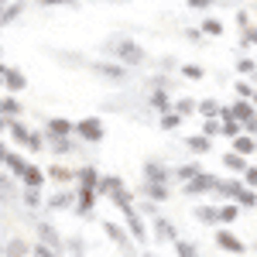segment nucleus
<instances>
[{
	"instance_id": "nucleus-2",
	"label": "nucleus",
	"mask_w": 257,
	"mask_h": 257,
	"mask_svg": "<svg viewBox=\"0 0 257 257\" xmlns=\"http://www.w3.org/2000/svg\"><path fill=\"white\" fill-rule=\"evenodd\" d=\"M202 31H206V35H219V31H223V24H219L216 18H206V21H202Z\"/></svg>"
},
{
	"instance_id": "nucleus-7",
	"label": "nucleus",
	"mask_w": 257,
	"mask_h": 257,
	"mask_svg": "<svg viewBox=\"0 0 257 257\" xmlns=\"http://www.w3.org/2000/svg\"><path fill=\"white\" fill-rule=\"evenodd\" d=\"M0 4H11V0H0Z\"/></svg>"
},
{
	"instance_id": "nucleus-1",
	"label": "nucleus",
	"mask_w": 257,
	"mask_h": 257,
	"mask_svg": "<svg viewBox=\"0 0 257 257\" xmlns=\"http://www.w3.org/2000/svg\"><path fill=\"white\" fill-rule=\"evenodd\" d=\"M117 55H123V59H131V62H141V52H138V45H134V41H120V45H117Z\"/></svg>"
},
{
	"instance_id": "nucleus-6",
	"label": "nucleus",
	"mask_w": 257,
	"mask_h": 257,
	"mask_svg": "<svg viewBox=\"0 0 257 257\" xmlns=\"http://www.w3.org/2000/svg\"><path fill=\"white\" fill-rule=\"evenodd\" d=\"M189 4H192V7H209L213 0H189Z\"/></svg>"
},
{
	"instance_id": "nucleus-4",
	"label": "nucleus",
	"mask_w": 257,
	"mask_h": 257,
	"mask_svg": "<svg viewBox=\"0 0 257 257\" xmlns=\"http://www.w3.org/2000/svg\"><path fill=\"white\" fill-rule=\"evenodd\" d=\"M41 7H55V4H76V0H38Z\"/></svg>"
},
{
	"instance_id": "nucleus-3",
	"label": "nucleus",
	"mask_w": 257,
	"mask_h": 257,
	"mask_svg": "<svg viewBox=\"0 0 257 257\" xmlns=\"http://www.w3.org/2000/svg\"><path fill=\"white\" fill-rule=\"evenodd\" d=\"M82 134H86V138H99V123L96 120H86V123H82Z\"/></svg>"
},
{
	"instance_id": "nucleus-5",
	"label": "nucleus",
	"mask_w": 257,
	"mask_h": 257,
	"mask_svg": "<svg viewBox=\"0 0 257 257\" xmlns=\"http://www.w3.org/2000/svg\"><path fill=\"white\" fill-rule=\"evenodd\" d=\"M185 76H189V79H199V76H202V72H199L196 65H185Z\"/></svg>"
}]
</instances>
